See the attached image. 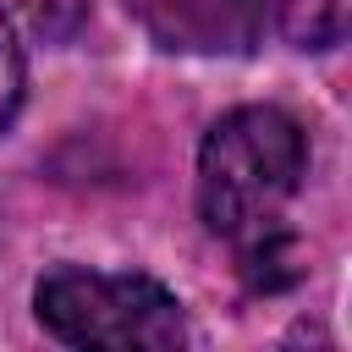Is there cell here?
Instances as JSON below:
<instances>
[{
  "label": "cell",
  "instance_id": "cell-2",
  "mask_svg": "<svg viewBox=\"0 0 352 352\" xmlns=\"http://www.w3.org/2000/svg\"><path fill=\"white\" fill-rule=\"evenodd\" d=\"M38 324L66 346H110V352H176L187 346V314L176 292L148 275H104V270H50L33 292Z\"/></svg>",
  "mask_w": 352,
  "mask_h": 352
},
{
  "label": "cell",
  "instance_id": "cell-4",
  "mask_svg": "<svg viewBox=\"0 0 352 352\" xmlns=\"http://www.w3.org/2000/svg\"><path fill=\"white\" fill-rule=\"evenodd\" d=\"M352 0H275V22L297 50H336L346 38Z\"/></svg>",
  "mask_w": 352,
  "mask_h": 352
},
{
  "label": "cell",
  "instance_id": "cell-5",
  "mask_svg": "<svg viewBox=\"0 0 352 352\" xmlns=\"http://www.w3.org/2000/svg\"><path fill=\"white\" fill-rule=\"evenodd\" d=\"M22 82H28L22 44H16V28H11L6 11H0V132L11 126V116H16V104H22Z\"/></svg>",
  "mask_w": 352,
  "mask_h": 352
},
{
  "label": "cell",
  "instance_id": "cell-3",
  "mask_svg": "<svg viewBox=\"0 0 352 352\" xmlns=\"http://www.w3.org/2000/svg\"><path fill=\"white\" fill-rule=\"evenodd\" d=\"M143 22L170 50H248L264 0H138Z\"/></svg>",
  "mask_w": 352,
  "mask_h": 352
},
{
  "label": "cell",
  "instance_id": "cell-1",
  "mask_svg": "<svg viewBox=\"0 0 352 352\" xmlns=\"http://www.w3.org/2000/svg\"><path fill=\"white\" fill-rule=\"evenodd\" d=\"M308 138L275 104H242L220 116L198 143V214L214 236L242 242L280 220L302 187Z\"/></svg>",
  "mask_w": 352,
  "mask_h": 352
}]
</instances>
